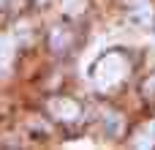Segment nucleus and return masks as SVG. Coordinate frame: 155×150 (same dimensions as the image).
<instances>
[{
    "instance_id": "obj_1",
    "label": "nucleus",
    "mask_w": 155,
    "mask_h": 150,
    "mask_svg": "<svg viewBox=\"0 0 155 150\" xmlns=\"http://www.w3.org/2000/svg\"><path fill=\"white\" fill-rule=\"evenodd\" d=\"M128 57L123 52H106L93 66V85L98 90H112L128 77Z\"/></svg>"
},
{
    "instance_id": "obj_7",
    "label": "nucleus",
    "mask_w": 155,
    "mask_h": 150,
    "mask_svg": "<svg viewBox=\"0 0 155 150\" xmlns=\"http://www.w3.org/2000/svg\"><path fill=\"white\" fill-rule=\"evenodd\" d=\"M60 8H63V14L76 16V14H82V11L87 8V0H63V3H60Z\"/></svg>"
},
{
    "instance_id": "obj_6",
    "label": "nucleus",
    "mask_w": 155,
    "mask_h": 150,
    "mask_svg": "<svg viewBox=\"0 0 155 150\" xmlns=\"http://www.w3.org/2000/svg\"><path fill=\"white\" fill-rule=\"evenodd\" d=\"M68 46H71V33L63 30V27H54L52 30V49L54 52H65Z\"/></svg>"
},
{
    "instance_id": "obj_4",
    "label": "nucleus",
    "mask_w": 155,
    "mask_h": 150,
    "mask_svg": "<svg viewBox=\"0 0 155 150\" xmlns=\"http://www.w3.org/2000/svg\"><path fill=\"white\" fill-rule=\"evenodd\" d=\"M16 57V36L14 33H0V77H8L11 66Z\"/></svg>"
},
{
    "instance_id": "obj_2",
    "label": "nucleus",
    "mask_w": 155,
    "mask_h": 150,
    "mask_svg": "<svg viewBox=\"0 0 155 150\" xmlns=\"http://www.w3.org/2000/svg\"><path fill=\"white\" fill-rule=\"evenodd\" d=\"M125 16L136 27H153L155 8L150 0H125Z\"/></svg>"
},
{
    "instance_id": "obj_5",
    "label": "nucleus",
    "mask_w": 155,
    "mask_h": 150,
    "mask_svg": "<svg viewBox=\"0 0 155 150\" xmlns=\"http://www.w3.org/2000/svg\"><path fill=\"white\" fill-rule=\"evenodd\" d=\"M131 145H134V148H153L155 145V120L153 123H144L142 128H136Z\"/></svg>"
},
{
    "instance_id": "obj_3",
    "label": "nucleus",
    "mask_w": 155,
    "mask_h": 150,
    "mask_svg": "<svg viewBox=\"0 0 155 150\" xmlns=\"http://www.w3.org/2000/svg\"><path fill=\"white\" fill-rule=\"evenodd\" d=\"M49 115L54 120H63V123H71L82 115V107L74 101V98H65V96H54L49 98Z\"/></svg>"
},
{
    "instance_id": "obj_8",
    "label": "nucleus",
    "mask_w": 155,
    "mask_h": 150,
    "mask_svg": "<svg viewBox=\"0 0 155 150\" xmlns=\"http://www.w3.org/2000/svg\"><path fill=\"white\" fill-rule=\"evenodd\" d=\"M5 3H8V0H0V5H5Z\"/></svg>"
}]
</instances>
